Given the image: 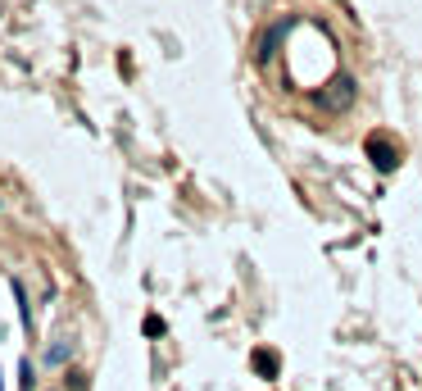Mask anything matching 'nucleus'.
Wrapping results in <instances>:
<instances>
[{"mask_svg": "<svg viewBox=\"0 0 422 391\" xmlns=\"http://www.w3.org/2000/svg\"><path fill=\"white\" fill-rule=\"evenodd\" d=\"M368 155H372V164H377V168H395V146H391V141H377V137H372V141H368Z\"/></svg>", "mask_w": 422, "mask_h": 391, "instance_id": "nucleus-1", "label": "nucleus"}]
</instances>
